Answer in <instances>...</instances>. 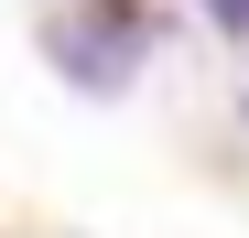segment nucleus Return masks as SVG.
<instances>
[{
	"mask_svg": "<svg viewBox=\"0 0 249 238\" xmlns=\"http://www.w3.org/2000/svg\"><path fill=\"white\" fill-rule=\"evenodd\" d=\"M44 44H54V65H65L87 98H108V87H130V65L152 54V33H141V11H130V0H108L98 22H54Z\"/></svg>",
	"mask_w": 249,
	"mask_h": 238,
	"instance_id": "obj_1",
	"label": "nucleus"
},
{
	"mask_svg": "<svg viewBox=\"0 0 249 238\" xmlns=\"http://www.w3.org/2000/svg\"><path fill=\"white\" fill-rule=\"evenodd\" d=\"M206 22H217V33H249V0H206Z\"/></svg>",
	"mask_w": 249,
	"mask_h": 238,
	"instance_id": "obj_2",
	"label": "nucleus"
}]
</instances>
